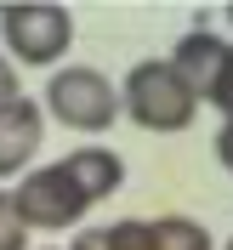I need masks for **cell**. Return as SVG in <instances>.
Wrapping results in <instances>:
<instances>
[{
	"instance_id": "1",
	"label": "cell",
	"mask_w": 233,
	"mask_h": 250,
	"mask_svg": "<svg viewBox=\"0 0 233 250\" xmlns=\"http://www.w3.org/2000/svg\"><path fill=\"white\" fill-rule=\"evenodd\" d=\"M120 114L137 125V131L176 137V131H188V125H193L199 97L176 80V68H171L165 57H142V62H131V68H125V80H120Z\"/></svg>"
},
{
	"instance_id": "2",
	"label": "cell",
	"mask_w": 233,
	"mask_h": 250,
	"mask_svg": "<svg viewBox=\"0 0 233 250\" xmlns=\"http://www.w3.org/2000/svg\"><path fill=\"white\" fill-rule=\"evenodd\" d=\"M0 57L12 68H63L74 51V12L51 0H17L0 6Z\"/></svg>"
},
{
	"instance_id": "3",
	"label": "cell",
	"mask_w": 233,
	"mask_h": 250,
	"mask_svg": "<svg viewBox=\"0 0 233 250\" xmlns=\"http://www.w3.org/2000/svg\"><path fill=\"white\" fill-rule=\"evenodd\" d=\"M34 103L63 131H85V137L91 131H108L120 120V85L103 68H91V62H63V68H51L46 91L34 97Z\"/></svg>"
},
{
	"instance_id": "4",
	"label": "cell",
	"mask_w": 233,
	"mask_h": 250,
	"mask_svg": "<svg viewBox=\"0 0 233 250\" xmlns=\"http://www.w3.org/2000/svg\"><path fill=\"white\" fill-rule=\"evenodd\" d=\"M6 193H12V210H17V222L29 233H68V228L85 222V199L74 193V182H68V171L57 159L23 171Z\"/></svg>"
},
{
	"instance_id": "5",
	"label": "cell",
	"mask_w": 233,
	"mask_h": 250,
	"mask_svg": "<svg viewBox=\"0 0 233 250\" xmlns=\"http://www.w3.org/2000/svg\"><path fill=\"white\" fill-rule=\"evenodd\" d=\"M40 148H46V114L34 97H17L12 108H0V188L34 171Z\"/></svg>"
},
{
	"instance_id": "6",
	"label": "cell",
	"mask_w": 233,
	"mask_h": 250,
	"mask_svg": "<svg viewBox=\"0 0 233 250\" xmlns=\"http://www.w3.org/2000/svg\"><path fill=\"white\" fill-rule=\"evenodd\" d=\"M57 165L68 171V182H74V193L85 199V210L103 205V199H114V193L125 188V159L114 154L108 142H80L74 154H63Z\"/></svg>"
},
{
	"instance_id": "7",
	"label": "cell",
	"mask_w": 233,
	"mask_h": 250,
	"mask_svg": "<svg viewBox=\"0 0 233 250\" xmlns=\"http://www.w3.org/2000/svg\"><path fill=\"white\" fill-rule=\"evenodd\" d=\"M222 51H228V40L222 34H211V29H188L182 40L171 46V68H176V80H182L188 91L205 103V91H211V80H216V68H222Z\"/></svg>"
},
{
	"instance_id": "8",
	"label": "cell",
	"mask_w": 233,
	"mask_h": 250,
	"mask_svg": "<svg viewBox=\"0 0 233 250\" xmlns=\"http://www.w3.org/2000/svg\"><path fill=\"white\" fill-rule=\"evenodd\" d=\"M148 245L154 250H216V239L193 216H154L148 222Z\"/></svg>"
},
{
	"instance_id": "9",
	"label": "cell",
	"mask_w": 233,
	"mask_h": 250,
	"mask_svg": "<svg viewBox=\"0 0 233 250\" xmlns=\"http://www.w3.org/2000/svg\"><path fill=\"white\" fill-rule=\"evenodd\" d=\"M205 103H211L222 120H233V40H228V51H222V68H216V80H211Z\"/></svg>"
},
{
	"instance_id": "10",
	"label": "cell",
	"mask_w": 233,
	"mask_h": 250,
	"mask_svg": "<svg viewBox=\"0 0 233 250\" xmlns=\"http://www.w3.org/2000/svg\"><path fill=\"white\" fill-rule=\"evenodd\" d=\"M108 250H154V245H148V222H142V216L108 222Z\"/></svg>"
},
{
	"instance_id": "11",
	"label": "cell",
	"mask_w": 233,
	"mask_h": 250,
	"mask_svg": "<svg viewBox=\"0 0 233 250\" xmlns=\"http://www.w3.org/2000/svg\"><path fill=\"white\" fill-rule=\"evenodd\" d=\"M0 250H29V228L17 222L12 193H6V188H0Z\"/></svg>"
},
{
	"instance_id": "12",
	"label": "cell",
	"mask_w": 233,
	"mask_h": 250,
	"mask_svg": "<svg viewBox=\"0 0 233 250\" xmlns=\"http://www.w3.org/2000/svg\"><path fill=\"white\" fill-rule=\"evenodd\" d=\"M17 97H23V74H17V68H12V62H6V57H0V108H12V103H17Z\"/></svg>"
},
{
	"instance_id": "13",
	"label": "cell",
	"mask_w": 233,
	"mask_h": 250,
	"mask_svg": "<svg viewBox=\"0 0 233 250\" xmlns=\"http://www.w3.org/2000/svg\"><path fill=\"white\" fill-rule=\"evenodd\" d=\"M211 148H216V165L233 176V120H222V131H216V142H211Z\"/></svg>"
},
{
	"instance_id": "14",
	"label": "cell",
	"mask_w": 233,
	"mask_h": 250,
	"mask_svg": "<svg viewBox=\"0 0 233 250\" xmlns=\"http://www.w3.org/2000/svg\"><path fill=\"white\" fill-rule=\"evenodd\" d=\"M68 250H108V228H80Z\"/></svg>"
},
{
	"instance_id": "15",
	"label": "cell",
	"mask_w": 233,
	"mask_h": 250,
	"mask_svg": "<svg viewBox=\"0 0 233 250\" xmlns=\"http://www.w3.org/2000/svg\"><path fill=\"white\" fill-rule=\"evenodd\" d=\"M222 250H233V233H228V245H222Z\"/></svg>"
},
{
	"instance_id": "16",
	"label": "cell",
	"mask_w": 233,
	"mask_h": 250,
	"mask_svg": "<svg viewBox=\"0 0 233 250\" xmlns=\"http://www.w3.org/2000/svg\"><path fill=\"white\" fill-rule=\"evenodd\" d=\"M228 23H233V6H228Z\"/></svg>"
},
{
	"instance_id": "17",
	"label": "cell",
	"mask_w": 233,
	"mask_h": 250,
	"mask_svg": "<svg viewBox=\"0 0 233 250\" xmlns=\"http://www.w3.org/2000/svg\"><path fill=\"white\" fill-rule=\"evenodd\" d=\"M46 250H51V245H46Z\"/></svg>"
}]
</instances>
